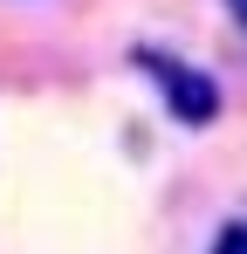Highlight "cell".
I'll use <instances>...</instances> for the list:
<instances>
[{
	"label": "cell",
	"mask_w": 247,
	"mask_h": 254,
	"mask_svg": "<svg viewBox=\"0 0 247 254\" xmlns=\"http://www.w3.org/2000/svg\"><path fill=\"white\" fill-rule=\"evenodd\" d=\"M137 62L151 69V83H158L165 110H172L185 130H199V124H213V117H220V83H213L206 69L179 62V55H158V48H137Z\"/></svg>",
	"instance_id": "obj_1"
},
{
	"label": "cell",
	"mask_w": 247,
	"mask_h": 254,
	"mask_svg": "<svg viewBox=\"0 0 247 254\" xmlns=\"http://www.w3.org/2000/svg\"><path fill=\"white\" fill-rule=\"evenodd\" d=\"M213 254H247V227H227V234H220V248Z\"/></svg>",
	"instance_id": "obj_2"
},
{
	"label": "cell",
	"mask_w": 247,
	"mask_h": 254,
	"mask_svg": "<svg viewBox=\"0 0 247 254\" xmlns=\"http://www.w3.org/2000/svg\"><path fill=\"white\" fill-rule=\"evenodd\" d=\"M227 7H234V14H241V28H247V0H227Z\"/></svg>",
	"instance_id": "obj_3"
}]
</instances>
